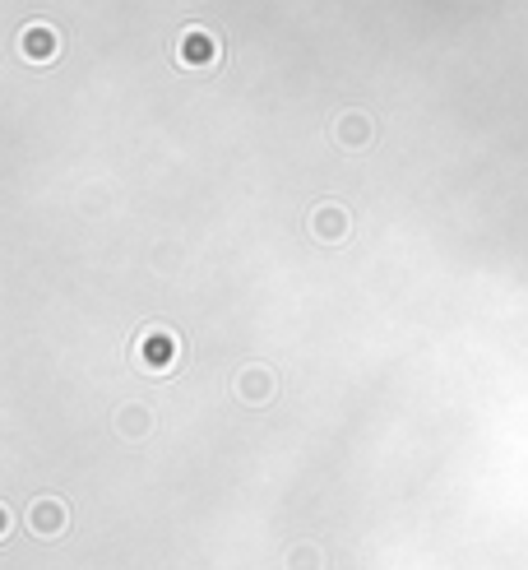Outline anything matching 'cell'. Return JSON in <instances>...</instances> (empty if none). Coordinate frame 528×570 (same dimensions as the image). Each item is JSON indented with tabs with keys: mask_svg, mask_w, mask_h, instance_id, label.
Returning <instances> with one entry per match:
<instances>
[{
	"mask_svg": "<svg viewBox=\"0 0 528 570\" xmlns=\"http://www.w3.org/2000/svg\"><path fill=\"white\" fill-rule=\"evenodd\" d=\"M366 135V121L362 116H348V121H343V140H362Z\"/></svg>",
	"mask_w": 528,
	"mask_h": 570,
	"instance_id": "cell-3",
	"label": "cell"
},
{
	"mask_svg": "<svg viewBox=\"0 0 528 570\" xmlns=\"http://www.w3.org/2000/svg\"><path fill=\"white\" fill-rule=\"evenodd\" d=\"M181 61L186 65H209L214 61V38L200 33V28H190L186 38H181Z\"/></svg>",
	"mask_w": 528,
	"mask_h": 570,
	"instance_id": "cell-1",
	"label": "cell"
},
{
	"mask_svg": "<svg viewBox=\"0 0 528 570\" xmlns=\"http://www.w3.org/2000/svg\"><path fill=\"white\" fill-rule=\"evenodd\" d=\"M24 56L28 61H51V56H56V33H51V28H28Z\"/></svg>",
	"mask_w": 528,
	"mask_h": 570,
	"instance_id": "cell-2",
	"label": "cell"
}]
</instances>
